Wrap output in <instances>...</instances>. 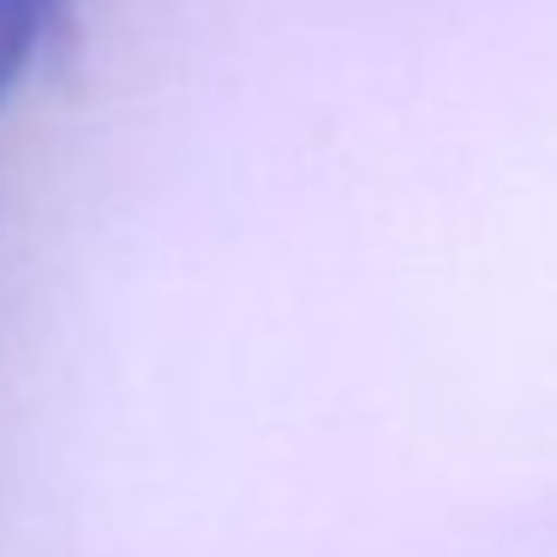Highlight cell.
Returning <instances> with one entry per match:
<instances>
[{
	"label": "cell",
	"instance_id": "1",
	"mask_svg": "<svg viewBox=\"0 0 557 557\" xmlns=\"http://www.w3.org/2000/svg\"><path fill=\"white\" fill-rule=\"evenodd\" d=\"M66 0H0V102L18 90V78L30 73L49 25L61 18Z\"/></svg>",
	"mask_w": 557,
	"mask_h": 557
}]
</instances>
